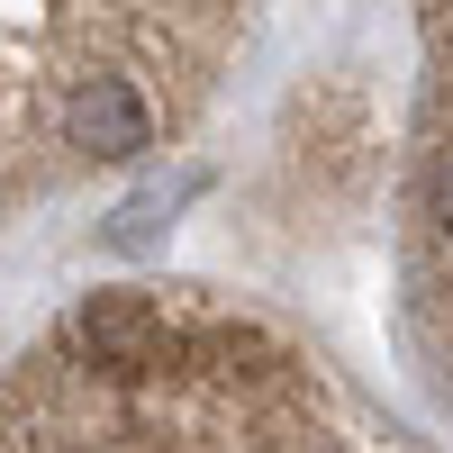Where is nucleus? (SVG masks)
Returning a JSON list of instances; mask_svg holds the SVG:
<instances>
[{"label":"nucleus","instance_id":"3","mask_svg":"<svg viewBox=\"0 0 453 453\" xmlns=\"http://www.w3.org/2000/svg\"><path fill=\"white\" fill-rule=\"evenodd\" d=\"M408 10V109L390 173V345L418 408L453 426V0Z\"/></svg>","mask_w":453,"mask_h":453},{"label":"nucleus","instance_id":"1","mask_svg":"<svg viewBox=\"0 0 453 453\" xmlns=\"http://www.w3.org/2000/svg\"><path fill=\"white\" fill-rule=\"evenodd\" d=\"M0 444H399L363 372L263 290L109 281L0 363Z\"/></svg>","mask_w":453,"mask_h":453},{"label":"nucleus","instance_id":"4","mask_svg":"<svg viewBox=\"0 0 453 453\" xmlns=\"http://www.w3.org/2000/svg\"><path fill=\"white\" fill-rule=\"evenodd\" d=\"M390 173H399L390 109L372 100L354 73H335V82L299 91V109L281 119L273 155L254 173V191H263V218H290V236L318 245V236L372 226V200L390 218Z\"/></svg>","mask_w":453,"mask_h":453},{"label":"nucleus","instance_id":"2","mask_svg":"<svg viewBox=\"0 0 453 453\" xmlns=\"http://www.w3.org/2000/svg\"><path fill=\"white\" fill-rule=\"evenodd\" d=\"M273 0H0V273L226 119Z\"/></svg>","mask_w":453,"mask_h":453}]
</instances>
